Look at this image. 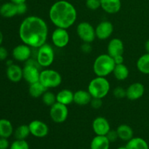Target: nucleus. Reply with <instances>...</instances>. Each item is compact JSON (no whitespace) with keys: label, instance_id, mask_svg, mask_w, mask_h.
Wrapping results in <instances>:
<instances>
[{"label":"nucleus","instance_id":"nucleus-1","mask_svg":"<svg viewBox=\"0 0 149 149\" xmlns=\"http://www.w3.org/2000/svg\"><path fill=\"white\" fill-rule=\"evenodd\" d=\"M48 28L46 22L38 16H29L20 23L19 36L23 44L39 48L46 43Z\"/></svg>","mask_w":149,"mask_h":149},{"label":"nucleus","instance_id":"nucleus-2","mask_svg":"<svg viewBox=\"0 0 149 149\" xmlns=\"http://www.w3.org/2000/svg\"><path fill=\"white\" fill-rule=\"evenodd\" d=\"M49 17L57 28L68 29L77 20V12L71 3L65 0H60L51 6Z\"/></svg>","mask_w":149,"mask_h":149},{"label":"nucleus","instance_id":"nucleus-3","mask_svg":"<svg viewBox=\"0 0 149 149\" xmlns=\"http://www.w3.org/2000/svg\"><path fill=\"white\" fill-rule=\"evenodd\" d=\"M116 63L109 54H102L97 56L93 63V71L97 77H106L113 73Z\"/></svg>","mask_w":149,"mask_h":149},{"label":"nucleus","instance_id":"nucleus-4","mask_svg":"<svg viewBox=\"0 0 149 149\" xmlns=\"http://www.w3.org/2000/svg\"><path fill=\"white\" fill-rule=\"evenodd\" d=\"M110 83L106 77H96L89 83L88 90L93 97L103 99L110 91Z\"/></svg>","mask_w":149,"mask_h":149},{"label":"nucleus","instance_id":"nucleus-5","mask_svg":"<svg viewBox=\"0 0 149 149\" xmlns=\"http://www.w3.org/2000/svg\"><path fill=\"white\" fill-rule=\"evenodd\" d=\"M39 81L47 89L55 88L62 82V77L55 70L45 69L40 72Z\"/></svg>","mask_w":149,"mask_h":149},{"label":"nucleus","instance_id":"nucleus-6","mask_svg":"<svg viewBox=\"0 0 149 149\" xmlns=\"http://www.w3.org/2000/svg\"><path fill=\"white\" fill-rule=\"evenodd\" d=\"M55 59V53L53 48L51 45L45 43L40 47L38 48L36 61L39 66L47 67L50 66Z\"/></svg>","mask_w":149,"mask_h":149},{"label":"nucleus","instance_id":"nucleus-7","mask_svg":"<svg viewBox=\"0 0 149 149\" xmlns=\"http://www.w3.org/2000/svg\"><path fill=\"white\" fill-rule=\"evenodd\" d=\"M36 64H38L37 61L34 62L31 59H29L26 61V65L23 68V79L29 84L39 81L41 71H39Z\"/></svg>","mask_w":149,"mask_h":149},{"label":"nucleus","instance_id":"nucleus-8","mask_svg":"<svg viewBox=\"0 0 149 149\" xmlns=\"http://www.w3.org/2000/svg\"><path fill=\"white\" fill-rule=\"evenodd\" d=\"M77 33L80 39L85 43H91L96 38L95 29L88 22H81L77 26Z\"/></svg>","mask_w":149,"mask_h":149},{"label":"nucleus","instance_id":"nucleus-9","mask_svg":"<svg viewBox=\"0 0 149 149\" xmlns=\"http://www.w3.org/2000/svg\"><path fill=\"white\" fill-rule=\"evenodd\" d=\"M49 116L54 122L58 124L63 123L68 116V109L67 106L56 102L50 106Z\"/></svg>","mask_w":149,"mask_h":149},{"label":"nucleus","instance_id":"nucleus-10","mask_svg":"<svg viewBox=\"0 0 149 149\" xmlns=\"http://www.w3.org/2000/svg\"><path fill=\"white\" fill-rule=\"evenodd\" d=\"M70 36L65 29L56 28L52 33V42L58 48H63L69 43Z\"/></svg>","mask_w":149,"mask_h":149},{"label":"nucleus","instance_id":"nucleus-11","mask_svg":"<svg viewBox=\"0 0 149 149\" xmlns=\"http://www.w3.org/2000/svg\"><path fill=\"white\" fill-rule=\"evenodd\" d=\"M29 130L31 135L36 138H45L48 135L49 127L47 125L41 120H33L29 123Z\"/></svg>","mask_w":149,"mask_h":149},{"label":"nucleus","instance_id":"nucleus-12","mask_svg":"<svg viewBox=\"0 0 149 149\" xmlns=\"http://www.w3.org/2000/svg\"><path fill=\"white\" fill-rule=\"evenodd\" d=\"M13 58L20 62H26L31 55V49L29 45L21 44L18 45L13 49L12 52Z\"/></svg>","mask_w":149,"mask_h":149},{"label":"nucleus","instance_id":"nucleus-13","mask_svg":"<svg viewBox=\"0 0 149 149\" xmlns=\"http://www.w3.org/2000/svg\"><path fill=\"white\" fill-rule=\"evenodd\" d=\"M113 31V26L109 20L101 21L95 28L96 37L105 40L110 37Z\"/></svg>","mask_w":149,"mask_h":149},{"label":"nucleus","instance_id":"nucleus-14","mask_svg":"<svg viewBox=\"0 0 149 149\" xmlns=\"http://www.w3.org/2000/svg\"><path fill=\"white\" fill-rule=\"evenodd\" d=\"M93 130L96 135H106L111 130L110 123L106 118L98 116L93 120Z\"/></svg>","mask_w":149,"mask_h":149},{"label":"nucleus","instance_id":"nucleus-15","mask_svg":"<svg viewBox=\"0 0 149 149\" xmlns=\"http://www.w3.org/2000/svg\"><path fill=\"white\" fill-rule=\"evenodd\" d=\"M145 93V87L141 82L131 84L126 90V97L130 100H136L141 98Z\"/></svg>","mask_w":149,"mask_h":149},{"label":"nucleus","instance_id":"nucleus-16","mask_svg":"<svg viewBox=\"0 0 149 149\" xmlns=\"http://www.w3.org/2000/svg\"><path fill=\"white\" fill-rule=\"evenodd\" d=\"M124 49H125V47H124L123 42L119 38H113L111 39L110 42L108 44V54L112 58L119 56V55H123Z\"/></svg>","mask_w":149,"mask_h":149},{"label":"nucleus","instance_id":"nucleus-17","mask_svg":"<svg viewBox=\"0 0 149 149\" xmlns=\"http://www.w3.org/2000/svg\"><path fill=\"white\" fill-rule=\"evenodd\" d=\"M6 74L8 79L12 82H19L21 81L22 79H23V68L17 64L13 63L7 66Z\"/></svg>","mask_w":149,"mask_h":149},{"label":"nucleus","instance_id":"nucleus-18","mask_svg":"<svg viewBox=\"0 0 149 149\" xmlns=\"http://www.w3.org/2000/svg\"><path fill=\"white\" fill-rule=\"evenodd\" d=\"M100 7L109 14H115L122 7L121 0H100Z\"/></svg>","mask_w":149,"mask_h":149},{"label":"nucleus","instance_id":"nucleus-19","mask_svg":"<svg viewBox=\"0 0 149 149\" xmlns=\"http://www.w3.org/2000/svg\"><path fill=\"white\" fill-rule=\"evenodd\" d=\"M93 97L88 90H79L74 93V103L80 106H87L90 104Z\"/></svg>","mask_w":149,"mask_h":149},{"label":"nucleus","instance_id":"nucleus-20","mask_svg":"<svg viewBox=\"0 0 149 149\" xmlns=\"http://www.w3.org/2000/svg\"><path fill=\"white\" fill-rule=\"evenodd\" d=\"M0 15L6 18H11L17 15V4L10 1L4 3L0 7Z\"/></svg>","mask_w":149,"mask_h":149},{"label":"nucleus","instance_id":"nucleus-21","mask_svg":"<svg viewBox=\"0 0 149 149\" xmlns=\"http://www.w3.org/2000/svg\"><path fill=\"white\" fill-rule=\"evenodd\" d=\"M110 143L106 135H96L90 143V149H109Z\"/></svg>","mask_w":149,"mask_h":149},{"label":"nucleus","instance_id":"nucleus-22","mask_svg":"<svg viewBox=\"0 0 149 149\" xmlns=\"http://www.w3.org/2000/svg\"><path fill=\"white\" fill-rule=\"evenodd\" d=\"M74 93L68 89L61 90L56 95L57 102L68 106V105L74 103Z\"/></svg>","mask_w":149,"mask_h":149},{"label":"nucleus","instance_id":"nucleus-23","mask_svg":"<svg viewBox=\"0 0 149 149\" xmlns=\"http://www.w3.org/2000/svg\"><path fill=\"white\" fill-rule=\"evenodd\" d=\"M118 138L124 141H129L133 138L134 132L130 126L127 125H121L116 129Z\"/></svg>","mask_w":149,"mask_h":149},{"label":"nucleus","instance_id":"nucleus-24","mask_svg":"<svg viewBox=\"0 0 149 149\" xmlns=\"http://www.w3.org/2000/svg\"><path fill=\"white\" fill-rule=\"evenodd\" d=\"M14 133L11 122L7 119H0V138H8Z\"/></svg>","mask_w":149,"mask_h":149},{"label":"nucleus","instance_id":"nucleus-25","mask_svg":"<svg viewBox=\"0 0 149 149\" xmlns=\"http://www.w3.org/2000/svg\"><path fill=\"white\" fill-rule=\"evenodd\" d=\"M47 90V89L40 82V81H36L33 84H29V95L33 98H38L39 97H42L44 93Z\"/></svg>","mask_w":149,"mask_h":149},{"label":"nucleus","instance_id":"nucleus-26","mask_svg":"<svg viewBox=\"0 0 149 149\" xmlns=\"http://www.w3.org/2000/svg\"><path fill=\"white\" fill-rule=\"evenodd\" d=\"M115 78L119 81H124L129 77V69L124 63L116 64L113 71Z\"/></svg>","mask_w":149,"mask_h":149},{"label":"nucleus","instance_id":"nucleus-27","mask_svg":"<svg viewBox=\"0 0 149 149\" xmlns=\"http://www.w3.org/2000/svg\"><path fill=\"white\" fill-rule=\"evenodd\" d=\"M126 147L127 149H149L148 144L142 138H132L127 141Z\"/></svg>","mask_w":149,"mask_h":149},{"label":"nucleus","instance_id":"nucleus-28","mask_svg":"<svg viewBox=\"0 0 149 149\" xmlns=\"http://www.w3.org/2000/svg\"><path fill=\"white\" fill-rule=\"evenodd\" d=\"M137 68L140 72L144 74H149V54L141 55L137 61Z\"/></svg>","mask_w":149,"mask_h":149},{"label":"nucleus","instance_id":"nucleus-29","mask_svg":"<svg viewBox=\"0 0 149 149\" xmlns=\"http://www.w3.org/2000/svg\"><path fill=\"white\" fill-rule=\"evenodd\" d=\"M31 134L29 125H22L16 128L14 131V135L15 139L26 140Z\"/></svg>","mask_w":149,"mask_h":149},{"label":"nucleus","instance_id":"nucleus-30","mask_svg":"<svg viewBox=\"0 0 149 149\" xmlns=\"http://www.w3.org/2000/svg\"><path fill=\"white\" fill-rule=\"evenodd\" d=\"M42 100L44 104L49 106V107L52 106L53 104H55L57 102L56 95L54 93H52V92L47 91V90L42 96Z\"/></svg>","mask_w":149,"mask_h":149},{"label":"nucleus","instance_id":"nucleus-31","mask_svg":"<svg viewBox=\"0 0 149 149\" xmlns=\"http://www.w3.org/2000/svg\"><path fill=\"white\" fill-rule=\"evenodd\" d=\"M10 149H29V145L26 140H17L13 141Z\"/></svg>","mask_w":149,"mask_h":149},{"label":"nucleus","instance_id":"nucleus-32","mask_svg":"<svg viewBox=\"0 0 149 149\" xmlns=\"http://www.w3.org/2000/svg\"><path fill=\"white\" fill-rule=\"evenodd\" d=\"M86 6L91 10H96L100 7V0H86Z\"/></svg>","mask_w":149,"mask_h":149},{"label":"nucleus","instance_id":"nucleus-33","mask_svg":"<svg viewBox=\"0 0 149 149\" xmlns=\"http://www.w3.org/2000/svg\"><path fill=\"white\" fill-rule=\"evenodd\" d=\"M113 94L114 97H116V98H124V97H126V90H125L122 87H118L113 90Z\"/></svg>","mask_w":149,"mask_h":149},{"label":"nucleus","instance_id":"nucleus-34","mask_svg":"<svg viewBox=\"0 0 149 149\" xmlns=\"http://www.w3.org/2000/svg\"><path fill=\"white\" fill-rule=\"evenodd\" d=\"M90 104V106L93 108V109H100L102 106V99L93 97Z\"/></svg>","mask_w":149,"mask_h":149},{"label":"nucleus","instance_id":"nucleus-35","mask_svg":"<svg viewBox=\"0 0 149 149\" xmlns=\"http://www.w3.org/2000/svg\"><path fill=\"white\" fill-rule=\"evenodd\" d=\"M106 137L108 138V139L109 140L111 143V142H114L117 140L118 138V135H117V132H116V130H111L109 132H108L107 135H106Z\"/></svg>","mask_w":149,"mask_h":149},{"label":"nucleus","instance_id":"nucleus-36","mask_svg":"<svg viewBox=\"0 0 149 149\" xmlns=\"http://www.w3.org/2000/svg\"><path fill=\"white\" fill-rule=\"evenodd\" d=\"M27 5L26 2L20 3V4H17V15H23L27 11Z\"/></svg>","mask_w":149,"mask_h":149},{"label":"nucleus","instance_id":"nucleus-37","mask_svg":"<svg viewBox=\"0 0 149 149\" xmlns=\"http://www.w3.org/2000/svg\"><path fill=\"white\" fill-rule=\"evenodd\" d=\"M10 148V143L7 138H0V149H7Z\"/></svg>","mask_w":149,"mask_h":149},{"label":"nucleus","instance_id":"nucleus-38","mask_svg":"<svg viewBox=\"0 0 149 149\" xmlns=\"http://www.w3.org/2000/svg\"><path fill=\"white\" fill-rule=\"evenodd\" d=\"M8 56V51L5 47L0 46V61H4L7 59Z\"/></svg>","mask_w":149,"mask_h":149},{"label":"nucleus","instance_id":"nucleus-39","mask_svg":"<svg viewBox=\"0 0 149 149\" xmlns=\"http://www.w3.org/2000/svg\"><path fill=\"white\" fill-rule=\"evenodd\" d=\"M81 49H82L83 52H86V53L90 52L92 49L91 46H90V43H85V42H84V44L82 45V47H81Z\"/></svg>","mask_w":149,"mask_h":149},{"label":"nucleus","instance_id":"nucleus-40","mask_svg":"<svg viewBox=\"0 0 149 149\" xmlns=\"http://www.w3.org/2000/svg\"><path fill=\"white\" fill-rule=\"evenodd\" d=\"M113 60H114V62L116 64H122L124 62V58H123V55H119V56H116L113 58Z\"/></svg>","mask_w":149,"mask_h":149},{"label":"nucleus","instance_id":"nucleus-41","mask_svg":"<svg viewBox=\"0 0 149 149\" xmlns=\"http://www.w3.org/2000/svg\"><path fill=\"white\" fill-rule=\"evenodd\" d=\"M10 1L15 3V4H20V3H25L26 1V0H10Z\"/></svg>","mask_w":149,"mask_h":149},{"label":"nucleus","instance_id":"nucleus-42","mask_svg":"<svg viewBox=\"0 0 149 149\" xmlns=\"http://www.w3.org/2000/svg\"><path fill=\"white\" fill-rule=\"evenodd\" d=\"M145 49L146 51V53L149 54V39L145 43Z\"/></svg>","mask_w":149,"mask_h":149},{"label":"nucleus","instance_id":"nucleus-43","mask_svg":"<svg viewBox=\"0 0 149 149\" xmlns=\"http://www.w3.org/2000/svg\"><path fill=\"white\" fill-rule=\"evenodd\" d=\"M3 40H4V36H3L2 32L0 31V46H1V45H2Z\"/></svg>","mask_w":149,"mask_h":149},{"label":"nucleus","instance_id":"nucleus-44","mask_svg":"<svg viewBox=\"0 0 149 149\" xmlns=\"http://www.w3.org/2000/svg\"><path fill=\"white\" fill-rule=\"evenodd\" d=\"M12 64H13V61H7V66H9V65H12Z\"/></svg>","mask_w":149,"mask_h":149},{"label":"nucleus","instance_id":"nucleus-45","mask_svg":"<svg viewBox=\"0 0 149 149\" xmlns=\"http://www.w3.org/2000/svg\"><path fill=\"white\" fill-rule=\"evenodd\" d=\"M117 149H127V148L126 146H122V147H119V148H118Z\"/></svg>","mask_w":149,"mask_h":149},{"label":"nucleus","instance_id":"nucleus-46","mask_svg":"<svg viewBox=\"0 0 149 149\" xmlns=\"http://www.w3.org/2000/svg\"><path fill=\"white\" fill-rule=\"evenodd\" d=\"M0 1H1V0H0Z\"/></svg>","mask_w":149,"mask_h":149}]
</instances>
